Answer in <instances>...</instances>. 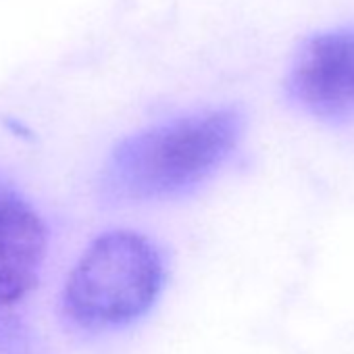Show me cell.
Wrapping results in <instances>:
<instances>
[{
	"label": "cell",
	"mask_w": 354,
	"mask_h": 354,
	"mask_svg": "<svg viewBox=\"0 0 354 354\" xmlns=\"http://www.w3.org/2000/svg\"><path fill=\"white\" fill-rule=\"evenodd\" d=\"M288 90L308 113L323 119L354 115V32L310 38L294 59Z\"/></svg>",
	"instance_id": "obj_3"
},
{
	"label": "cell",
	"mask_w": 354,
	"mask_h": 354,
	"mask_svg": "<svg viewBox=\"0 0 354 354\" xmlns=\"http://www.w3.org/2000/svg\"><path fill=\"white\" fill-rule=\"evenodd\" d=\"M238 109L190 113L140 129L109 152L100 194L111 203H158L198 190L230 160L240 144Z\"/></svg>",
	"instance_id": "obj_1"
},
{
	"label": "cell",
	"mask_w": 354,
	"mask_h": 354,
	"mask_svg": "<svg viewBox=\"0 0 354 354\" xmlns=\"http://www.w3.org/2000/svg\"><path fill=\"white\" fill-rule=\"evenodd\" d=\"M48 230L32 203L0 175V306L21 302L40 281Z\"/></svg>",
	"instance_id": "obj_4"
},
{
	"label": "cell",
	"mask_w": 354,
	"mask_h": 354,
	"mask_svg": "<svg viewBox=\"0 0 354 354\" xmlns=\"http://www.w3.org/2000/svg\"><path fill=\"white\" fill-rule=\"evenodd\" d=\"M167 281L160 248L144 234L113 230L77 259L63 288L65 315L84 329L136 323L156 304Z\"/></svg>",
	"instance_id": "obj_2"
}]
</instances>
